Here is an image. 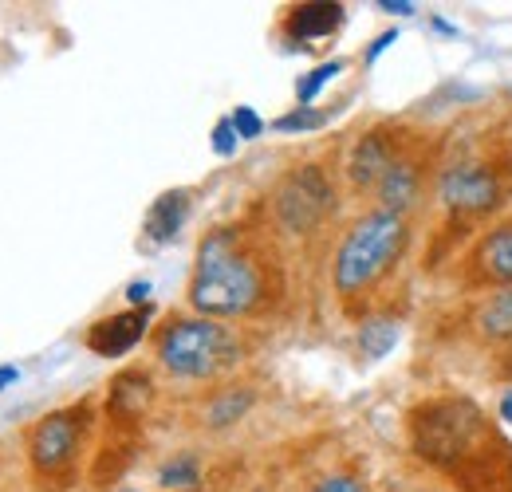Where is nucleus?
Listing matches in <instances>:
<instances>
[{
	"mask_svg": "<svg viewBox=\"0 0 512 492\" xmlns=\"http://www.w3.org/2000/svg\"><path fill=\"white\" fill-rule=\"evenodd\" d=\"M237 146H241V138H237V130H233V119H221V123L213 126V150H217L221 158H233Z\"/></svg>",
	"mask_w": 512,
	"mask_h": 492,
	"instance_id": "nucleus-19",
	"label": "nucleus"
},
{
	"mask_svg": "<svg viewBox=\"0 0 512 492\" xmlns=\"http://www.w3.org/2000/svg\"><path fill=\"white\" fill-rule=\"evenodd\" d=\"M379 8H383V12H394V16H414V12H418L410 0H379Z\"/></svg>",
	"mask_w": 512,
	"mask_h": 492,
	"instance_id": "nucleus-24",
	"label": "nucleus"
},
{
	"mask_svg": "<svg viewBox=\"0 0 512 492\" xmlns=\"http://www.w3.org/2000/svg\"><path fill=\"white\" fill-rule=\"evenodd\" d=\"M398 343V323L394 319H367L359 327V351L367 359H386Z\"/></svg>",
	"mask_w": 512,
	"mask_h": 492,
	"instance_id": "nucleus-13",
	"label": "nucleus"
},
{
	"mask_svg": "<svg viewBox=\"0 0 512 492\" xmlns=\"http://www.w3.org/2000/svg\"><path fill=\"white\" fill-rule=\"evenodd\" d=\"M331 201H335V193L320 166H300L276 189V217L288 233H308L331 213Z\"/></svg>",
	"mask_w": 512,
	"mask_h": 492,
	"instance_id": "nucleus-4",
	"label": "nucleus"
},
{
	"mask_svg": "<svg viewBox=\"0 0 512 492\" xmlns=\"http://www.w3.org/2000/svg\"><path fill=\"white\" fill-rule=\"evenodd\" d=\"M75 449H79V414L75 410L48 414L28 437V453L40 473H64L75 461Z\"/></svg>",
	"mask_w": 512,
	"mask_h": 492,
	"instance_id": "nucleus-5",
	"label": "nucleus"
},
{
	"mask_svg": "<svg viewBox=\"0 0 512 492\" xmlns=\"http://www.w3.org/2000/svg\"><path fill=\"white\" fill-rule=\"evenodd\" d=\"M343 67H347L343 60H327V63H320V67H312V71L296 83V99H300V107H312V103H316V95H320L323 87H327Z\"/></svg>",
	"mask_w": 512,
	"mask_h": 492,
	"instance_id": "nucleus-15",
	"label": "nucleus"
},
{
	"mask_svg": "<svg viewBox=\"0 0 512 492\" xmlns=\"http://www.w3.org/2000/svg\"><path fill=\"white\" fill-rule=\"evenodd\" d=\"M264 276L260 264L241 248V237L233 229L209 233L197 248L190 304L201 315H245L260 304Z\"/></svg>",
	"mask_w": 512,
	"mask_h": 492,
	"instance_id": "nucleus-1",
	"label": "nucleus"
},
{
	"mask_svg": "<svg viewBox=\"0 0 512 492\" xmlns=\"http://www.w3.org/2000/svg\"><path fill=\"white\" fill-rule=\"evenodd\" d=\"M327 123L320 111H312V107H296V111H288V115H280L276 119V130L280 134H296V130H320V126Z\"/></svg>",
	"mask_w": 512,
	"mask_h": 492,
	"instance_id": "nucleus-17",
	"label": "nucleus"
},
{
	"mask_svg": "<svg viewBox=\"0 0 512 492\" xmlns=\"http://www.w3.org/2000/svg\"><path fill=\"white\" fill-rule=\"evenodd\" d=\"M16 378H20V370L16 367H0V390H4V386H12Z\"/></svg>",
	"mask_w": 512,
	"mask_h": 492,
	"instance_id": "nucleus-25",
	"label": "nucleus"
},
{
	"mask_svg": "<svg viewBox=\"0 0 512 492\" xmlns=\"http://www.w3.org/2000/svg\"><path fill=\"white\" fill-rule=\"evenodd\" d=\"M186 217H190V193L186 189H170V193H162L150 205V213H146V237L154 245H170L182 233Z\"/></svg>",
	"mask_w": 512,
	"mask_h": 492,
	"instance_id": "nucleus-8",
	"label": "nucleus"
},
{
	"mask_svg": "<svg viewBox=\"0 0 512 492\" xmlns=\"http://www.w3.org/2000/svg\"><path fill=\"white\" fill-rule=\"evenodd\" d=\"M158 485H162V489H193V485H197V461H193L190 453L174 457L170 465H162Z\"/></svg>",
	"mask_w": 512,
	"mask_h": 492,
	"instance_id": "nucleus-16",
	"label": "nucleus"
},
{
	"mask_svg": "<svg viewBox=\"0 0 512 492\" xmlns=\"http://www.w3.org/2000/svg\"><path fill=\"white\" fill-rule=\"evenodd\" d=\"M394 162L398 158H394V150H390V142H386L383 134H363L355 142V150H351V182L359 185V189L379 185Z\"/></svg>",
	"mask_w": 512,
	"mask_h": 492,
	"instance_id": "nucleus-9",
	"label": "nucleus"
},
{
	"mask_svg": "<svg viewBox=\"0 0 512 492\" xmlns=\"http://www.w3.org/2000/svg\"><path fill=\"white\" fill-rule=\"evenodd\" d=\"M343 24V4H296L288 12L292 40H323Z\"/></svg>",
	"mask_w": 512,
	"mask_h": 492,
	"instance_id": "nucleus-10",
	"label": "nucleus"
},
{
	"mask_svg": "<svg viewBox=\"0 0 512 492\" xmlns=\"http://www.w3.org/2000/svg\"><path fill=\"white\" fill-rule=\"evenodd\" d=\"M394 40H398V32H383V36H379V40H375V44L367 48V56H363V60H367V63H375V60H379V56H383V52H386V48L394 44Z\"/></svg>",
	"mask_w": 512,
	"mask_h": 492,
	"instance_id": "nucleus-23",
	"label": "nucleus"
},
{
	"mask_svg": "<svg viewBox=\"0 0 512 492\" xmlns=\"http://www.w3.org/2000/svg\"><path fill=\"white\" fill-rule=\"evenodd\" d=\"M375 189H379L383 213H398V217H402V209L418 197V170H414L410 162H394Z\"/></svg>",
	"mask_w": 512,
	"mask_h": 492,
	"instance_id": "nucleus-11",
	"label": "nucleus"
},
{
	"mask_svg": "<svg viewBox=\"0 0 512 492\" xmlns=\"http://www.w3.org/2000/svg\"><path fill=\"white\" fill-rule=\"evenodd\" d=\"M501 197L497 174L481 162H465V166H449L442 174V201L453 213H489Z\"/></svg>",
	"mask_w": 512,
	"mask_h": 492,
	"instance_id": "nucleus-6",
	"label": "nucleus"
},
{
	"mask_svg": "<svg viewBox=\"0 0 512 492\" xmlns=\"http://www.w3.org/2000/svg\"><path fill=\"white\" fill-rule=\"evenodd\" d=\"M127 300L134 304V308H142L146 300H150V280H134L127 288Z\"/></svg>",
	"mask_w": 512,
	"mask_h": 492,
	"instance_id": "nucleus-22",
	"label": "nucleus"
},
{
	"mask_svg": "<svg viewBox=\"0 0 512 492\" xmlns=\"http://www.w3.org/2000/svg\"><path fill=\"white\" fill-rule=\"evenodd\" d=\"M229 119H233L237 138H260V130H264V123H260V115H256L253 107H237Z\"/></svg>",
	"mask_w": 512,
	"mask_h": 492,
	"instance_id": "nucleus-20",
	"label": "nucleus"
},
{
	"mask_svg": "<svg viewBox=\"0 0 512 492\" xmlns=\"http://www.w3.org/2000/svg\"><path fill=\"white\" fill-rule=\"evenodd\" d=\"M406 237L410 233H406V221L398 213L379 209V213L363 217L335 252V292L339 296H355V292L371 288L402 256Z\"/></svg>",
	"mask_w": 512,
	"mask_h": 492,
	"instance_id": "nucleus-2",
	"label": "nucleus"
},
{
	"mask_svg": "<svg viewBox=\"0 0 512 492\" xmlns=\"http://www.w3.org/2000/svg\"><path fill=\"white\" fill-rule=\"evenodd\" d=\"M146 319H150V308L107 315V319H99V323L87 331V347H91L95 355H103V359H119V355H127L130 347L146 335Z\"/></svg>",
	"mask_w": 512,
	"mask_h": 492,
	"instance_id": "nucleus-7",
	"label": "nucleus"
},
{
	"mask_svg": "<svg viewBox=\"0 0 512 492\" xmlns=\"http://www.w3.org/2000/svg\"><path fill=\"white\" fill-rule=\"evenodd\" d=\"M501 418L512 426V390H505V394H501Z\"/></svg>",
	"mask_w": 512,
	"mask_h": 492,
	"instance_id": "nucleus-26",
	"label": "nucleus"
},
{
	"mask_svg": "<svg viewBox=\"0 0 512 492\" xmlns=\"http://www.w3.org/2000/svg\"><path fill=\"white\" fill-rule=\"evenodd\" d=\"M158 359L182 378H209L237 363V339L213 319H174L158 335Z\"/></svg>",
	"mask_w": 512,
	"mask_h": 492,
	"instance_id": "nucleus-3",
	"label": "nucleus"
},
{
	"mask_svg": "<svg viewBox=\"0 0 512 492\" xmlns=\"http://www.w3.org/2000/svg\"><path fill=\"white\" fill-rule=\"evenodd\" d=\"M245 410H249V394H225L221 402H213L209 422H213V426H229V422H237Z\"/></svg>",
	"mask_w": 512,
	"mask_h": 492,
	"instance_id": "nucleus-18",
	"label": "nucleus"
},
{
	"mask_svg": "<svg viewBox=\"0 0 512 492\" xmlns=\"http://www.w3.org/2000/svg\"><path fill=\"white\" fill-rule=\"evenodd\" d=\"M481 327H485V335H493V339H509L512 335V288L509 292H497V296L481 308Z\"/></svg>",
	"mask_w": 512,
	"mask_h": 492,
	"instance_id": "nucleus-14",
	"label": "nucleus"
},
{
	"mask_svg": "<svg viewBox=\"0 0 512 492\" xmlns=\"http://www.w3.org/2000/svg\"><path fill=\"white\" fill-rule=\"evenodd\" d=\"M477 264L485 276L501 280V284H512V225H501L493 229L481 248H477Z\"/></svg>",
	"mask_w": 512,
	"mask_h": 492,
	"instance_id": "nucleus-12",
	"label": "nucleus"
},
{
	"mask_svg": "<svg viewBox=\"0 0 512 492\" xmlns=\"http://www.w3.org/2000/svg\"><path fill=\"white\" fill-rule=\"evenodd\" d=\"M316 492H363V485L355 477H327Z\"/></svg>",
	"mask_w": 512,
	"mask_h": 492,
	"instance_id": "nucleus-21",
	"label": "nucleus"
}]
</instances>
